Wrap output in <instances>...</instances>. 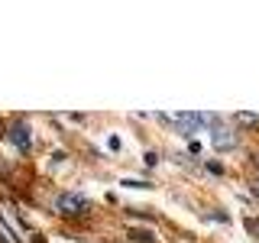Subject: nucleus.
<instances>
[{
    "mask_svg": "<svg viewBox=\"0 0 259 243\" xmlns=\"http://www.w3.org/2000/svg\"><path fill=\"white\" fill-rule=\"evenodd\" d=\"M55 211H59V214H68V217L84 214V211H88V198H84V194H75V191H62L59 198H55Z\"/></svg>",
    "mask_w": 259,
    "mask_h": 243,
    "instance_id": "nucleus-1",
    "label": "nucleus"
},
{
    "mask_svg": "<svg viewBox=\"0 0 259 243\" xmlns=\"http://www.w3.org/2000/svg\"><path fill=\"white\" fill-rule=\"evenodd\" d=\"M210 140H214L217 149H233V146H237V136H233V130H227V127H217L214 133H210Z\"/></svg>",
    "mask_w": 259,
    "mask_h": 243,
    "instance_id": "nucleus-2",
    "label": "nucleus"
}]
</instances>
